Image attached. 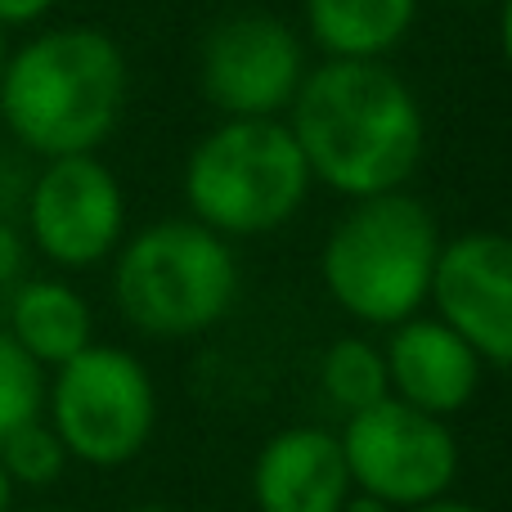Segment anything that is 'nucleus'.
I'll use <instances>...</instances> for the list:
<instances>
[{"label": "nucleus", "mask_w": 512, "mask_h": 512, "mask_svg": "<svg viewBox=\"0 0 512 512\" xmlns=\"http://www.w3.org/2000/svg\"><path fill=\"white\" fill-rule=\"evenodd\" d=\"M126 194L95 153L50 158L27 194V234L54 265L86 270L122 248Z\"/></svg>", "instance_id": "1a4fd4ad"}, {"label": "nucleus", "mask_w": 512, "mask_h": 512, "mask_svg": "<svg viewBox=\"0 0 512 512\" xmlns=\"http://www.w3.org/2000/svg\"><path fill=\"white\" fill-rule=\"evenodd\" d=\"M499 50H504V63L512 68V0H499Z\"/></svg>", "instance_id": "aec40b11"}, {"label": "nucleus", "mask_w": 512, "mask_h": 512, "mask_svg": "<svg viewBox=\"0 0 512 512\" xmlns=\"http://www.w3.org/2000/svg\"><path fill=\"white\" fill-rule=\"evenodd\" d=\"M310 180L351 203L405 189L423 162V108L418 95L382 68V59H324L306 68L288 108Z\"/></svg>", "instance_id": "f257e3e1"}, {"label": "nucleus", "mask_w": 512, "mask_h": 512, "mask_svg": "<svg viewBox=\"0 0 512 512\" xmlns=\"http://www.w3.org/2000/svg\"><path fill=\"white\" fill-rule=\"evenodd\" d=\"M351 490L342 441L328 427H288L252 463L256 512H337Z\"/></svg>", "instance_id": "f8f14e48"}, {"label": "nucleus", "mask_w": 512, "mask_h": 512, "mask_svg": "<svg viewBox=\"0 0 512 512\" xmlns=\"http://www.w3.org/2000/svg\"><path fill=\"white\" fill-rule=\"evenodd\" d=\"M306 77V45L274 14H230L198 54L203 95L225 117H279Z\"/></svg>", "instance_id": "6e6552de"}, {"label": "nucleus", "mask_w": 512, "mask_h": 512, "mask_svg": "<svg viewBox=\"0 0 512 512\" xmlns=\"http://www.w3.org/2000/svg\"><path fill=\"white\" fill-rule=\"evenodd\" d=\"M41 512H59V508H41Z\"/></svg>", "instance_id": "bb28decb"}, {"label": "nucleus", "mask_w": 512, "mask_h": 512, "mask_svg": "<svg viewBox=\"0 0 512 512\" xmlns=\"http://www.w3.org/2000/svg\"><path fill=\"white\" fill-rule=\"evenodd\" d=\"M310 167L283 117H225L185 162V203L221 239H256L301 212Z\"/></svg>", "instance_id": "20e7f679"}, {"label": "nucleus", "mask_w": 512, "mask_h": 512, "mask_svg": "<svg viewBox=\"0 0 512 512\" xmlns=\"http://www.w3.org/2000/svg\"><path fill=\"white\" fill-rule=\"evenodd\" d=\"M95 319L77 288L59 279H32L14 292L9 306V337L32 355L36 364H68L90 346Z\"/></svg>", "instance_id": "ddd939ff"}, {"label": "nucleus", "mask_w": 512, "mask_h": 512, "mask_svg": "<svg viewBox=\"0 0 512 512\" xmlns=\"http://www.w3.org/2000/svg\"><path fill=\"white\" fill-rule=\"evenodd\" d=\"M319 387H324L328 405L342 409L346 418L387 400L391 382H387L382 346H373L369 337H337L324 351V360H319Z\"/></svg>", "instance_id": "2eb2a0df"}, {"label": "nucleus", "mask_w": 512, "mask_h": 512, "mask_svg": "<svg viewBox=\"0 0 512 512\" xmlns=\"http://www.w3.org/2000/svg\"><path fill=\"white\" fill-rule=\"evenodd\" d=\"M23 256H27L23 234H18L14 225H5V221H0V283L18 279V270H23Z\"/></svg>", "instance_id": "a211bd4d"}, {"label": "nucleus", "mask_w": 512, "mask_h": 512, "mask_svg": "<svg viewBox=\"0 0 512 512\" xmlns=\"http://www.w3.org/2000/svg\"><path fill=\"white\" fill-rule=\"evenodd\" d=\"M418 18V0H306V32L328 59H382Z\"/></svg>", "instance_id": "4468645a"}, {"label": "nucleus", "mask_w": 512, "mask_h": 512, "mask_svg": "<svg viewBox=\"0 0 512 512\" xmlns=\"http://www.w3.org/2000/svg\"><path fill=\"white\" fill-rule=\"evenodd\" d=\"M54 9V0H0V32L5 27H27L36 18H45Z\"/></svg>", "instance_id": "6ab92c4d"}, {"label": "nucleus", "mask_w": 512, "mask_h": 512, "mask_svg": "<svg viewBox=\"0 0 512 512\" xmlns=\"http://www.w3.org/2000/svg\"><path fill=\"white\" fill-rule=\"evenodd\" d=\"M63 463H68V450L54 436V427H45L41 418L27 427H18L5 445H0V468H5L9 481H23V486H50L59 481Z\"/></svg>", "instance_id": "f3484780"}, {"label": "nucleus", "mask_w": 512, "mask_h": 512, "mask_svg": "<svg viewBox=\"0 0 512 512\" xmlns=\"http://www.w3.org/2000/svg\"><path fill=\"white\" fill-rule=\"evenodd\" d=\"M9 499H14V481H9L5 468H0V512H9Z\"/></svg>", "instance_id": "5701e85b"}, {"label": "nucleus", "mask_w": 512, "mask_h": 512, "mask_svg": "<svg viewBox=\"0 0 512 512\" xmlns=\"http://www.w3.org/2000/svg\"><path fill=\"white\" fill-rule=\"evenodd\" d=\"M409 512H481L477 504H463V499H432V504H418V508H409Z\"/></svg>", "instance_id": "4be33fe9"}, {"label": "nucleus", "mask_w": 512, "mask_h": 512, "mask_svg": "<svg viewBox=\"0 0 512 512\" xmlns=\"http://www.w3.org/2000/svg\"><path fill=\"white\" fill-rule=\"evenodd\" d=\"M337 441H342L351 486L396 512L432 504L459 477V441L450 423L409 409L396 396L351 414Z\"/></svg>", "instance_id": "0eeeda50"}, {"label": "nucleus", "mask_w": 512, "mask_h": 512, "mask_svg": "<svg viewBox=\"0 0 512 512\" xmlns=\"http://www.w3.org/2000/svg\"><path fill=\"white\" fill-rule=\"evenodd\" d=\"M126 95L131 72L122 45L86 23L36 32L0 72V117L45 162L95 153L122 122Z\"/></svg>", "instance_id": "f03ea898"}, {"label": "nucleus", "mask_w": 512, "mask_h": 512, "mask_svg": "<svg viewBox=\"0 0 512 512\" xmlns=\"http://www.w3.org/2000/svg\"><path fill=\"white\" fill-rule=\"evenodd\" d=\"M337 512H396V508L382 504V499H373V495H360V490H351V499H346Z\"/></svg>", "instance_id": "412c9836"}, {"label": "nucleus", "mask_w": 512, "mask_h": 512, "mask_svg": "<svg viewBox=\"0 0 512 512\" xmlns=\"http://www.w3.org/2000/svg\"><path fill=\"white\" fill-rule=\"evenodd\" d=\"M382 360H387L391 396L432 418H454L459 409H468V400L481 387V369H486L481 355L450 324L427 315L391 328Z\"/></svg>", "instance_id": "9b49d317"}, {"label": "nucleus", "mask_w": 512, "mask_h": 512, "mask_svg": "<svg viewBox=\"0 0 512 512\" xmlns=\"http://www.w3.org/2000/svg\"><path fill=\"white\" fill-rule=\"evenodd\" d=\"M50 418L72 459L90 468H122L149 445L158 423V391L131 351L90 342L54 373Z\"/></svg>", "instance_id": "423d86ee"}, {"label": "nucleus", "mask_w": 512, "mask_h": 512, "mask_svg": "<svg viewBox=\"0 0 512 512\" xmlns=\"http://www.w3.org/2000/svg\"><path fill=\"white\" fill-rule=\"evenodd\" d=\"M441 225L405 189L360 198L319 252L324 288L351 319L369 328H396L432 297L441 256Z\"/></svg>", "instance_id": "7ed1b4c3"}, {"label": "nucleus", "mask_w": 512, "mask_h": 512, "mask_svg": "<svg viewBox=\"0 0 512 512\" xmlns=\"http://www.w3.org/2000/svg\"><path fill=\"white\" fill-rule=\"evenodd\" d=\"M463 5H481V0H463Z\"/></svg>", "instance_id": "a878e982"}, {"label": "nucleus", "mask_w": 512, "mask_h": 512, "mask_svg": "<svg viewBox=\"0 0 512 512\" xmlns=\"http://www.w3.org/2000/svg\"><path fill=\"white\" fill-rule=\"evenodd\" d=\"M113 297L126 324L149 337H198L230 315L239 297V261L216 230L158 221L117 252Z\"/></svg>", "instance_id": "39448f33"}, {"label": "nucleus", "mask_w": 512, "mask_h": 512, "mask_svg": "<svg viewBox=\"0 0 512 512\" xmlns=\"http://www.w3.org/2000/svg\"><path fill=\"white\" fill-rule=\"evenodd\" d=\"M5 59H9L5 54V32H0V72H5Z\"/></svg>", "instance_id": "393cba45"}, {"label": "nucleus", "mask_w": 512, "mask_h": 512, "mask_svg": "<svg viewBox=\"0 0 512 512\" xmlns=\"http://www.w3.org/2000/svg\"><path fill=\"white\" fill-rule=\"evenodd\" d=\"M45 405V378L41 364L23 351L9 333H0V445L18 432V427L36 423Z\"/></svg>", "instance_id": "dca6fc26"}, {"label": "nucleus", "mask_w": 512, "mask_h": 512, "mask_svg": "<svg viewBox=\"0 0 512 512\" xmlns=\"http://www.w3.org/2000/svg\"><path fill=\"white\" fill-rule=\"evenodd\" d=\"M131 512H176V508H162V504H149V508H131Z\"/></svg>", "instance_id": "b1692460"}, {"label": "nucleus", "mask_w": 512, "mask_h": 512, "mask_svg": "<svg viewBox=\"0 0 512 512\" xmlns=\"http://www.w3.org/2000/svg\"><path fill=\"white\" fill-rule=\"evenodd\" d=\"M427 301L481 364L512 369V234L472 230L441 243Z\"/></svg>", "instance_id": "9d476101"}]
</instances>
